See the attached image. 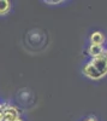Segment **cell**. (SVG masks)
I'll return each mask as SVG.
<instances>
[{"label": "cell", "instance_id": "obj_1", "mask_svg": "<svg viewBox=\"0 0 107 121\" xmlns=\"http://www.w3.org/2000/svg\"><path fill=\"white\" fill-rule=\"evenodd\" d=\"M90 63H92L96 69H98V72H99L102 76L107 75V57H106V55H102V56H100V57L93 58V59L90 60Z\"/></svg>", "mask_w": 107, "mask_h": 121}, {"label": "cell", "instance_id": "obj_2", "mask_svg": "<svg viewBox=\"0 0 107 121\" xmlns=\"http://www.w3.org/2000/svg\"><path fill=\"white\" fill-rule=\"evenodd\" d=\"M83 74L87 76V78H89L92 80H99L101 78H103L99 72H98V69H96L90 62L89 63H87L83 68Z\"/></svg>", "mask_w": 107, "mask_h": 121}, {"label": "cell", "instance_id": "obj_3", "mask_svg": "<svg viewBox=\"0 0 107 121\" xmlns=\"http://www.w3.org/2000/svg\"><path fill=\"white\" fill-rule=\"evenodd\" d=\"M18 117H19V112L17 110V108L8 105L4 110V121H16Z\"/></svg>", "mask_w": 107, "mask_h": 121}, {"label": "cell", "instance_id": "obj_4", "mask_svg": "<svg viewBox=\"0 0 107 121\" xmlns=\"http://www.w3.org/2000/svg\"><path fill=\"white\" fill-rule=\"evenodd\" d=\"M106 50L103 48L102 45H90L88 47V53L92 58H96V57H100L102 55H105Z\"/></svg>", "mask_w": 107, "mask_h": 121}, {"label": "cell", "instance_id": "obj_5", "mask_svg": "<svg viewBox=\"0 0 107 121\" xmlns=\"http://www.w3.org/2000/svg\"><path fill=\"white\" fill-rule=\"evenodd\" d=\"M105 40H106V38H105L103 33H101V32H94L89 38L90 45H102L103 46Z\"/></svg>", "mask_w": 107, "mask_h": 121}, {"label": "cell", "instance_id": "obj_6", "mask_svg": "<svg viewBox=\"0 0 107 121\" xmlns=\"http://www.w3.org/2000/svg\"><path fill=\"white\" fill-rule=\"evenodd\" d=\"M11 10V3L8 0H0V16L7 15Z\"/></svg>", "mask_w": 107, "mask_h": 121}, {"label": "cell", "instance_id": "obj_7", "mask_svg": "<svg viewBox=\"0 0 107 121\" xmlns=\"http://www.w3.org/2000/svg\"><path fill=\"white\" fill-rule=\"evenodd\" d=\"M8 107L7 103H3L0 104V121H4V110Z\"/></svg>", "mask_w": 107, "mask_h": 121}, {"label": "cell", "instance_id": "obj_8", "mask_svg": "<svg viewBox=\"0 0 107 121\" xmlns=\"http://www.w3.org/2000/svg\"><path fill=\"white\" fill-rule=\"evenodd\" d=\"M46 4H52V5H57V4H61L63 0H46Z\"/></svg>", "mask_w": 107, "mask_h": 121}, {"label": "cell", "instance_id": "obj_9", "mask_svg": "<svg viewBox=\"0 0 107 121\" xmlns=\"http://www.w3.org/2000/svg\"><path fill=\"white\" fill-rule=\"evenodd\" d=\"M84 121H98V120H96L95 117H88V119L84 120Z\"/></svg>", "mask_w": 107, "mask_h": 121}, {"label": "cell", "instance_id": "obj_10", "mask_svg": "<svg viewBox=\"0 0 107 121\" xmlns=\"http://www.w3.org/2000/svg\"><path fill=\"white\" fill-rule=\"evenodd\" d=\"M16 121H23V120H22V119H21V117H18V119H17V120H16Z\"/></svg>", "mask_w": 107, "mask_h": 121}, {"label": "cell", "instance_id": "obj_11", "mask_svg": "<svg viewBox=\"0 0 107 121\" xmlns=\"http://www.w3.org/2000/svg\"><path fill=\"white\" fill-rule=\"evenodd\" d=\"M105 55H106V57H107V50H106V51H105Z\"/></svg>", "mask_w": 107, "mask_h": 121}]
</instances>
